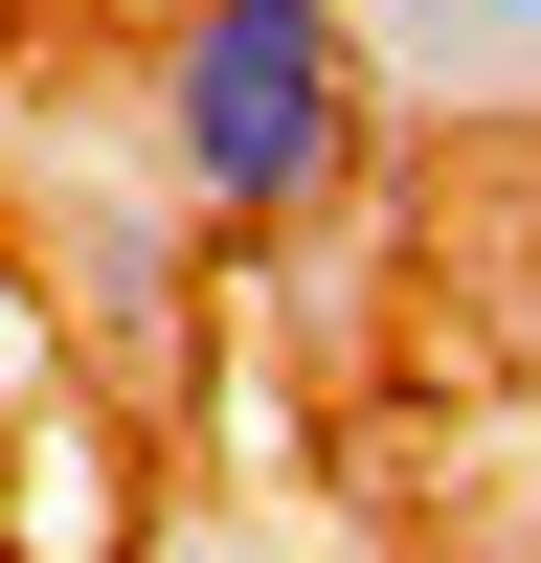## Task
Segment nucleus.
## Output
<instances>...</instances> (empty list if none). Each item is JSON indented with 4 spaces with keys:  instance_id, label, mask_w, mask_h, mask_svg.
<instances>
[{
    "instance_id": "obj_3",
    "label": "nucleus",
    "mask_w": 541,
    "mask_h": 563,
    "mask_svg": "<svg viewBox=\"0 0 541 563\" xmlns=\"http://www.w3.org/2000/svg\"><path fill=\"white\" fill-rule=\"evenodd\" d=\"M113 541H135V474H113L90 429H45V451H23V563H113Z\"/></svg>"
},
{
    "instance_id": "obj_5",
    "label": "nucleus",
    "mask_w": 541,
    "mask_h": 563,
    "mask_svg": "<svg viewBox=\"0 0 541 563\" xmlns=\"http://www.w3.org/2000/svg\"><path fill=\"white\" fill-rule=\"evenodd\" d=\"M158 563H270V541H249V519H180V541H158Z\"/></svg>"
},
{
    "instance_id": "obj_1",
    "label": "nucleus",
    "mask_w": 541,
    "mask_h": 563,
    "mask_svg": "<svg viewBox=\"0 0 541 563\" xmlns=\"http://www.w3.org/2000/svg\"><path fill=\"white\" fill-rule=\"evenodd\" d=\"M135 135H158V203L225 249H294L361 203V135H384V45L361 0H158L135 45Z\"/></svg>"
},
{
    "instance_id": "obj_6",
    "label": "nucleus",
    "mask_w": 541,
    "mask_h": 563,
    "mask_svg": "<svg viewBox=\"0 0 541 563\" xmlns=\"http://www.w3.org/2000/svg\"><path fill=\"white\" fill-rule=\"evenodd\" d=\"M0 563H23V519H0Z\"/></svg>"
},
{
    "instance_id": "obj_4",
    "label": "nucleus",
    "mask_w": 541,
    "mask_h": 563,
    "mask_svg": "<svg viewBox=\"0 0 541 563\" xmlns=\"http://www.w3.org/2000/svg\"><path fill=\"white\" fill-rule=\"evenodd\" d=\"M0 406H45V316L23 294H0Z\"/></svg>"
},
{
    "instance_id": "obj_2",
    "label": "nucleus",
    "mask_w": 541,
    "mask_h": 563,
    "mask_svg": "<svg viewBox=\"0 0 541 563\" xmlns=\"http://www.w3.org/2000/svg\"><path fill=\"white\" fill-rule=\"evenodd\" d=\"M361 45H384L406 113H474V135L541 113V0H361Z\"/></svg>"
}]
</instances>
